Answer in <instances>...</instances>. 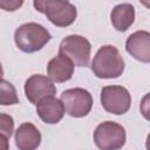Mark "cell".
<instances>
[{
    "label": "cell",
    "instance_id": "cell-6",
    "mask_svg": "<svg viewBox=\"0 0 150 150\" xmlns=\"http://www.w3.org/2000/svg\"><path fill=\"white\" fill-rule=\"evenodd\" d=\"M60 100L64 105L66 112L71 117H84L93 108V96L83 88L67 89L61 94Z\"/></svg>",
    "mask_w": 150,
    "mask_h": 150
},
{
    "label": "cell",
    "instance_id": "cell-4",
    "mask_svg": "<svg viewBox=\"0 0 150 150\" xmlns=\"http://www.w3.org/2000/svg\"><path fill=\"white\" fill-rule=\"evenodd\" d=\"M125 141V129L112 121L100 123L94 131V142L100 150H120Z\"/></svg>",
    "mask_w": 150,
    "mask_h": 150
},
{
    "label": "cell",
    "instance_id": "cell-1",
    "mask_svg": "<svg viewBox=\"0 0 150 150\" xmlns=\"http://www.w3.org/2000/svg\"><path fill=\"white\" fill-rule=\"evenodd\" d=\"M124 67L123 57L112 45L100 47L91 62V70L98 79H117L123 74Z\"/></svg>",
    "mask_w": 150,
    "mask_h": 150
},
{
    "label": "cell",
    "instance_id": "cell-10",
    "mask_svg": "<svg viewBox=\"0 0 150 150\" xmlns=\"http://www.w3.org/2000/svg\"><path fill=\"white\" fill-rule=\"evenodd\" d=\"M48 77L56 83L69 81L74 74V63L66 55L59 53L47 64Z\"/></svg>",
    "mask_w": 150,
    "mask_h": 150
},
{
    "label": "cell",
    "instance_id": "cell-16",
    "mask_svg": "<svg viewBox=\"0 0 150 150\" xmlns=\"http://www.w3.org/2000/svg\"><path fill=\"white\" fill-rule=\"evenodd\" d=\"M139 111L145 120L150 121V93L145 94L142 97L139 103Z\"/></svg>",
    "mask_w": 150,
    "mask_h": 150
},
{
    "label": "cell",
    "instance_id": "cell-9",
    "mask_svg": "<svg viewBox=\"0 0 150 150\" xmlns=\"http://www.w3.org/2000/svg\"><path fill=\"white\" fill-rule=\"evenodd\" d=\"M125 49L135 60L150 63V33L137 30L130 34L125 41Z\"/></svg>",
    "mask_w": 150,
    "mask_h": 150
},
{
    "label": "cell",
    "instance_id": "cell-14",
    "mask_svg": "<svg viewBox=\"0 0 150 150\" xmlns=\"http://www.w3.org/2000/svg\"><path fill=\"white\" fill-rule=\"evenodd\" d=\"M0 89H1L0 103L2 105H13V104L19 103V97H18L16 90L11 82L2 79L1 84H0Z\"/></svg>",
    "mask_w": 150,
    "mask_h": 150
},
{
    "label": "cell",
    "instance_id": "cell-13",
    "mask_svg": "<svg viewBox=\"0 0 150 150\" xmlns=\"http://www.w3.org/2000/svg\"><path fill=\"white\" fill-rule=\"evenodd\" d=\"M112 27L118 32H125L135 21V7L131 4H118L110 13Z\"/></svg>",
    "mask_w": 150,
    "mask_h": 150
},
{
    "label": "cell",
    "instance_id": "cell-2",
    "mask_svg": "<svg viewBox=\"0 0 150 150\" xmlns=\"http://www.w3.org/2000/svg\"><path fill=\"white\" fill-rule=\"evenodd\" d=\"M50 39L52 35L47 28L36 22L23 23L14 32L15 45L23 53H35L42 49Z\"/></svg>",
    "mask_w": 150,
    "mask_h": 150
},
{
    "label": "cell",
    "instance_id": "cell-5",
    "mask_svg": "<svg viewBox=\"0 0 150 150\" xmlns=\"http://www.w3.org/2000/svg\"><path fill=\"white\" fill-rule=\"evenodd\" d=\"M59 53L71 60L76 67H87L90 60L91 45L82 35H68L59 46Z\"/></svg>",
    "mask_w": 150,
    "mask_h": 150
},
{
    "label": "cell",
    "instance_id": "cell-19",
    "mask_svg": "<svg viewBox=\"0 0 150 150\" xmlns=\"http://www.w3.org/2000/svg\"><path fill=\"white\" fill-rule=\"evenodd\" d=\"M145 149L150 150V134L146 136V141H145Z\"/></svg>",
    "mask_w": 150,
    "mask_h": 150
},
{
    "label": "cell",
    "instance_id": "cell-7",
    "mask_svg": "<svg viewBox=\"0 0 150 150\" xmlns=\"http://www.w3.org/2000/svg\"><path fill=\"white\" fill-rule=\"evenodd\" d=\"M101 104L109 114L123 115L131 105V95L122 86H105L101 90Z\"/></svg>",
    "mask_w": 150,
    "mask_h": 150
},
{
    "label": "cell",
    "instance_id": "cell-3",
    "mask_svg": "<svg viewBox=\"0 0 150 150\" xmlns=\"http://www.w3.org/2000/svg\"><path fill=\"white\" fill-rule=\"evenodd\" d=\"M33 5L38 12L45 14L56 27H68L76 20L77 16L76 7L69 1L35 0Z\"/></svg>",
    "mask_w": 150,
    "mask_h": 150
},
{
    "label": "cell",
    "instance_id": "cell-18",
    "mask_svg": "<svg viewBox=\"0 0 150 150\" xmlns=\"http://www.w3.org/2000/svg\"><path fill=\"white\" fill-rule=\"evenodd\" d=\"M7 139H8L7 137L1 135V146H2L1 150H8V141Z\"/></svg>",
    "mask_w": 150,
    "mask_h": 150
},
{
    "label": "cell",
    "instance_id": "cell-17",
    "mask_svg": "<svg viewBox=\"0 0 150 150\" xmlns=\"http://www.w3.org/2000/svg\"><path fill=\"white\" fill-rule=\"evenodd\" d=\"M23 2L22 1H1L0 2V6L5 9V11H15L18 9Z\"/></svg>",
    "mask_w": 150,
    "mask_h": 150
},
{
    "label": "cell",
    "instance_id": "cell-15",
    "mask_svg": "<svg viewBox=\"0 0 150 150\" xmlns=\"http://www.w3.org/2000/svg\"><path fill=\"white\" fill-rule=\"evenodd\" d=\"M0 130L1 135L7 137L8 139L11 138L13 130H14V120L11 115L7 114H0Z\"/></svg>",
    "mask_w": 150,
    "mask_h": 150
},
{
    "label": "cell",
    "instance_id": "cell-20",
    "mask_svg": "<svg viewBox=\"0 0 150 150\" xmlns=\"http://www.w3.org/2000/svg\"><path fill=\"white\" fill-rule=\"evenodd\" d=\"M145 6H148V7H150V4H148V2H143Z\"/></svg>",
    "mask_w": 150,
    "mask_h": 150
},
{
    "label": "cell",
    "instance_id": "cell-11",
    "mask_svg": "<svg viewBox=\"0 0 150 150\" xmlns=\"http://www.w3.org/2000/svg\"><path fill=\"white\" fill-rule=\"evenodd\" d=\"M64 112L63 103L55 96L46 97L36 104V114L47 124L59 123L63 118Z\"/></svg>",
    "mask_w": 150,
    "mask_h": 150
},
{
    "label": "cell",
    "instance_id": "cell-8",
    "mask_svg": "<svg viewBox=\"0 0 150 150\" xmlns=\"http://www.w3.org/2000/svg\"><path fill=\"white\" fill-rule=\"evenodd\" d=\"M25 94L27 100L36 105L43 98L54 96L56 94V87L49 77L41 74H34L25 82Z\"/></svg>",
    "mask_w": 150,
    "mask_h": 150
},
{
    "label": "cell",
    "instance_id": "cell-12",
    "mask_svg": "<svg viewBox=\"0 0 150 150\" xmlns=\"http://www.w3.org/2000/svg\"><path fill=\"white\" fill-rule=\"evenodd\" d=\"M14 139L19 150H36L41 144V132L33 123L26 122L19 125Z\"/></svg>",
    "mask_w": 150,
    "mask_h": 150
}]
</instances>
